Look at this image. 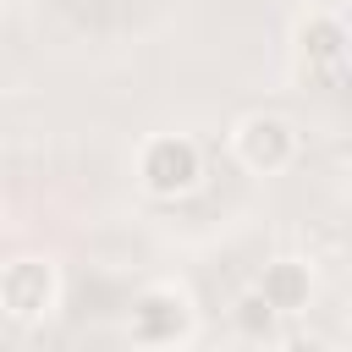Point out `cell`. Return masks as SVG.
Returning a JSON list of instances; mask_svg holds the SVG:
<instances>
[{"label": "cell", "instance_id": "1", "mask_svg": "<svg viewBox=\"0 0 352 352\" xmlns=\"http://www.w3.org/2000/svg\"><path fill=\"white\" fill-rule=\"evenodd\" d=\"M55 297H60L55 264H44V258H11V264L0 270V314H6V319L38 324V319H50Z\"/></svg>", "mask_w": 352, "mask_h": 352}, {"label": "cell", "instance_id": "2", "mask_svg": "<svg viewBox=\"0 0 352 352\" xmlns=\"http://www.w3.org/2000/svg\"><path fill=\"white\" fill-rule=\"evenodd\" d=\"M138 176H143V187H148L154 198H182V192L198 187L204 165H198V148H192L187 138L160 132V138L143 143V154H138Z\"/></svg>", "mask_w": 352, "mask_h": 352}, {"label": "cell", "instance_id": "3", "mask_svg": "<svg viewBox=\"0 0 352 352\" xmlns=\"http://www.w3.org/2000/svg\"><path fill=\"white\" fill-rule=\"evenodd\" d=\"M231 148H236V160H242L248 170L270 176V170H286V165H292V154H297V132H292V121H286V116L253 110V116H242V121H236Z\"/></svg>", "mask_w": 352, "mask_h": 352}, {"label": "cell", "instance_id": "4", "mask_svg": "<svg viewBox=\"0 0 352 352\" xmlns=\"http://www.w3.org/2000/svg\"><path fill=\"white\" fill-rule=\"evenodd\" d=\"M132 341L143 346H176L192 336V302L176 292V286H148L138 302H132Z\"/></svg>", "mask_w": 352, "mask_h": 352}, {"label": "cell", "instance_id": "5", "mask_svg": "<svg viewBox=\"0 0 352 352\" xmlns=\"http://www.w3.org/2000/svg\"><path fill=\"white\" fill-rule=\"evenodd\" d=\"M297 50H302V77H324V88L346 82V28H341V16H308L297 28Z\"/></svg>", "mask_w": 352, "mask_h": 352}, {"label": "cell", "instance_id": "6", "mask_svg": "<svg viewBox=\"0 0 352 352\" xmlns=\"http://www.w3.org/2000/svg\"><path fill=\"white\" fill-rule=\"evenodd\" d=\"M253 292H258L275 314H302L308 297H314V275H308V264H297V258H275Z\"/></svg>", "mask_w": 352, "mask_h": 352}, {"label": "cell", "instance_id": "7", "mask_svg": "<svg viewBox=\"0 0 352 352\" xmlns=\"http://www.w3.org/2000/svg\"><path fill=\"white\" fill-rule=\"evenodd\" d=\"M275 319H280V314H275L258 292H242V297H236V330H242L248 341H275Z\"/></svg>", "mask_w": 352, "mask_h": 352}]
</instances>
